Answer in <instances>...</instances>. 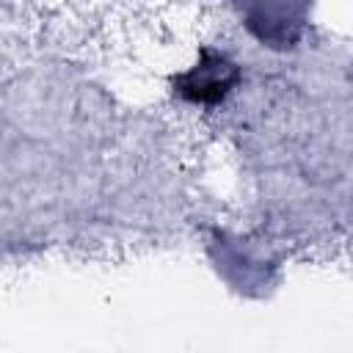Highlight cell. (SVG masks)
<instances>
[{"instance_id": "obj_1", "label": "cell", "mask_w": 353, "mask_h": 353, "mask_svg": "<svg viewBox=\"0 0 353 353\" xmlns=\"http://www.w3.org/2000/svg\"><path fill=\"white\" fill-rule=\"evenodd\" d=\"M237 80V69L234 63H229L223 55H215V52H207L196 69H190L188 74H182L179 80V91L188 94L190 99H199V102H212L218 97H223Z\"/></svg>"}]
</instances>
